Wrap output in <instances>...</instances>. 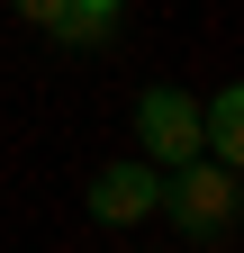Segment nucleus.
Masks as SVG:
<instances>
[{"label": "nucleus", "mask_w": 244, "mask_h": 253, "mask_svg": "<svg viewBox=\"0 0 244 253\" xmlns=\"http://www.w3.org/2000/svg\"><path fill=\"white\" fill-rule=\"evenodd\" d=\"M154 217H172L181 235H226V226H235V172H226V163H199V154L172 163Z\"/></svg>", "instance_id": "1"}, {"label": "nucleus", "mask_w": 244, "mask_h": 253, "mask_svg": "<svg viewBox=\"0 0 244 253\" xmlns=\"http://www.w3.org/2000/svg\"><path fill=\"white\" fill-rule=\"evenodd\" d=\"M136 145H145V163H190L199 154V100L190 90H136Z\"/></svg>", "instance_id": "2"}, {"label": "nucleus", "mask_w": 244, "mask_h": 253, "mask_svg": "<svg viewBox=\"0 0 244 253\" xmlns=\"http://www.w3.org/2000/svg\"><path fill=\"white\" fill-rule=\"evenodd\" d=\"M163 208V172L154 163H109L100 181H90V217L100 226H136V217Z\"/></svg>", "instance_id": "3"}, {"label": "nucleus", "mask_w": 244, "mask_h": 253, "mask_svg": "<svg viewBox=\"0 0 244 253\" xmlns=\"http://www.w3.org/2000/svg\"><path fill=\"white\" fill-rule=\"evenodd\" d=\"M199 154H208V163H226V172H235V154H244V90H235V82H226L217 100L199 109Z\"/></svg>", "instance_id": "4"}, {"label": "nucleus", "mask_w": 244, "mask_h": 253, "mask_svg": "<svg viewBox=\"0 0 244 253\" xmlns=\"http://www.w3.org/2000/svg\"><path fill=\"white\" fill-rule=\"evenodd\" d=\"M9 9H18L27 27H54V18H64V9H73V0H9Z\"/></svg>", "instance_id": "5"}, {"label": "nucleus", "mask_w": 244, "mask_h": 253, "mask_svg": "<svg viewBox=\"0 0 244 253\" xmlns=\"http://www.w3.org/2000/svg\"><path fill=\"white\" fill-rule=\"evenodd\" d=\"M118 9L127 0H73V18H100V27H118Z\"/></svg>", "instance_id": "6"}]
</instances>
